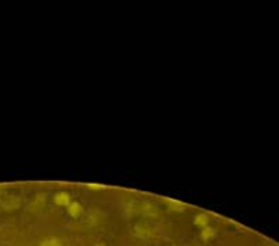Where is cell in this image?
<instances>
[{
	"mask_svg": "<svg viewBox=\"0 0 279 246\" xmlns=\"http://www.w3.org/2000/svg\"><path fill=\"white\" fill-rule=\"evenodd\" d=\"M67 213H68V216H72V217H80L82 214H83V206L79 203V201H72L68 206H67Z\"/></svg>",
	"mask_w": 279,
	"mask_h": 246,
	"instance_id": "1",
	"label": "cell"
},
{
	"mask_svg": "<svg viewBox=\"0 0 279 246\" xmlns=\"http://www.w3.org/2000/svg\"><path fill=\"white\" fill-rule=\"evenodd\" d=\"M72 197L68 193H65V191H60V193H57L55 196H54V203L57 204V206H68L70 203H72V200H70Z\"/></svg>",
	"mask_w": 279,
	"mask_h": 246,
	"instance_id": "2",
	"label": "cell"
},
{
	"mask_svg": "<svg viewBox=\"0 0 279 246\" xmlns=\"http://www.w3.org/2000/svg\"><path fill=\"white\" fill-rule=\"evenodd\" d=\"M193 224L198 226V227H205V226H210V217L206 213H199L195 216L193 219Z\"/></svg>",
	"mask_w": 279,
	"mask_h": 246,
	"instance_id": "3",
	"label": "cell"
},
{
	"mask_svg": "<svg viewBox=\"0 0 279 246\" xmlns=\"http://www.w3.org/2000/svg\"><path fill=\"white\" fill-rule=\"evenodd\" d=\"M217 234V230L214 227H211V226H205L202 227V230H201V237H202L203 240H211V239H214Z\"/></svg>",
	"mask_w": 279,
	"mask_h": 246,
	"instance_id": "4",
	"label": "cell"
},
{
	"mask_svg": "<svg viewBox=\"0 0 279 246\" xmlns=\"http://www.w3.org/2000/svg\"><path fill=\"white\" fill-rule=\"evenodd\" d=\"M166 204L169 206V209L173 210V211H179V213L185 211V204H182V203H179V201H173V200H166Z\"/></svg>",
	"mask_w": 279,
	"mask_h": 246,
	"instance_id": "5",
	"label": "cell"
},
{
	"mask_svg": "<svg viewBox=\"0 0 279 246\" xmlns=\"http://www.w3.org/2000/svg\"><path fill=\"white\" fill-rule=\"evenodd\" d=\"M39 246H63V240L60 237H48L42 240Z\"/></svg>",
	"mask_w": 279,
	"mask_h": 246,
	"instance_id": "6",
	"label": "cell"
},
{
	"mask_svg": "<svg viewBox=\"0 0 279 246\" xmlns=\"http://www.w3.org/2000/svg\"><path fill=\"white\" fill-rule=\"evenodd\" d=\"M89 188H92V190H102L103 188V185H99V184H90Z\"/></svg>",
	"mask_w": 279,
	"mask_h": 246,
	"instance_id": "7",
	"label": "cell"
},
{
	"mask_svg": "<svg viewBox=\"0 0 279 246\" xmlns=\"http://www.w3.org/2000/svg\"><path fill=\"white\" fill-rule=\"evenodd\" d=\"M96 246H106V245H103V243H96Z\"/></svg>",
	"mask_w": 279,
	"mask_h": 246,
	"instance_id": "8",
	"label": "cell"
},
{
	"mask_svg": "<svg viewBox=\"0 0 279 246\" xmlns=\"http://www.w3.org/2000/svg\"><path fill=\"white\" fill-rule=\"evenodd\" d=\"M173 246H176V245H173Z\"/></svg>",
	"mask_w": 279,
	"mask_h": 246,
	"instance_id": "9",
	"label": "cell"
}]
</instances>
